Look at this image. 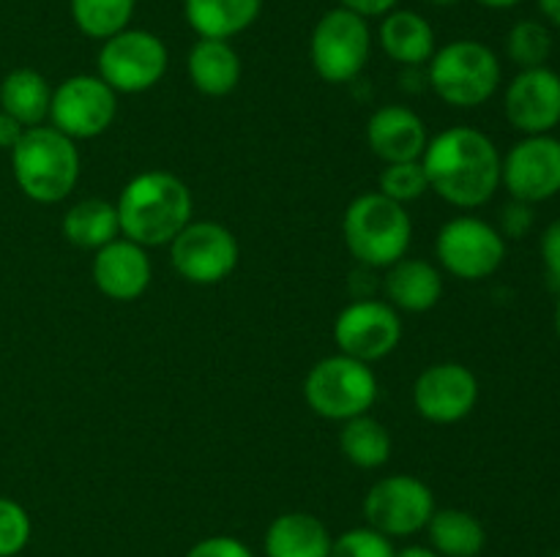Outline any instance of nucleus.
<instances>
[{"instance_id":"obj_1","label":"nucleus","mask_w":560,"mask_h":557,"mask_svg":"<svg viewBox=\"0 0 560 557\" xmlns=\"http://www.w3.org/2000/svg\"><path fill=\"white\" fill-rule=\"evenodd\" d=\"M501 162L495 142L470 126H452L427 142L421 153L430 189L448 205L481 208L501 186Z\"/></svg>"},{"instance_id":"obj_2","label":"nucleus","mask_w":560,"mask_h":557,"mask_svg":"<svg viewBox=\"0 0 560 557\" xmlns=\"http://www.w3.org/2000/svg\"><path fill=\"white\" fill-rule=\"evenodd\" d=\"M115 208H118L120 235L153 249V246H170V240L191 222L195 200L189 186L178 175L148 169L124 186Z\"/></svg>"},{"instance_id":"obj_3","label":"nucleus","mask_w":560,"mask_h":557,"mask_svg":"<svg viewBox=\"0 0 560 557\" xmlns=\"http://www.w3.org/2000/svg\"><path fill=\"white\" fill-rule=\"evenodd\" d=\"M80 151L74 140L52 126H33L11 147V173L22 194L42 205H55L77 189Z\"/></svg>"},{"instance_id":"obj_4","label":"nucleus","mask_w":560,"mask_h":557,"mask_svg":"<svg viewBox=\"0 0 560 557\" xmlns=\"http://www.w3.org/2000/svg\"><path fill=\"white\" fill-rule=\"evenodd\" d=\"M342 238L361 265L392 268L408 257L413 222L405 205L388 200L381 191H364L345 211Z\"/></svg>"},{"instance_id":"obj_5","label":"nucleus","mask_w":560,"mask_h":557,"mask_svg":"<svg viewBox=\"0 0 560 557\" xmlns=\"http://www.w3.org/2000/svg\"><path fill=\"white\" fill-rule=\"evenodd\" d=\"M427 66L432 91L441 102L457 109H474L490 102L503 76L498 55L476 38L448 42L446 47L435 49Z\"/></svg>"},{"instance_id":"obj_6","label":"nucleus","mask_w":560,"mask_h":557,"mask_svg":"<svg viewBox=\"0 0 560 557\" xmlns=\"http://www.w3.org/2000/svg\"><path fill=\"white\" fill-rule=\"evenodd\" d=\"M304 399L315 415L345 420L370 413L377 402V377L370 364L337 353L317 360L304 380Z\"/></svg>"},{"instance_id":"obj_7","label":"nucleus","mask_w":560,"mask_h":557,"mask_svg":"<svg viewBox=\"0 0 560 557\" xmlns=\"http://www.w3.org/2000/svg\"><path fill=\"white\" fill-rule=\"evenodd\" d=\"M372 44H375V36H372L370 20L337 5L326 11L312 27V69L323 82H331V85L353 82L370 63Z\"/></svg>"},{"instance_id":"obj_8","label":"nucleus","mask_w":560,"mask_h":557,"mask_svg":"<svg viewBox=\"0 0 560 557\" xmlns=\"http://www.w3.org/2000/svg\"><path fill=\"white\" fill-rule=\"evenodd\" d=\"M98 76L115 93H145L167 74L170 52L162 38L142 27H126L115 33L98 49Z\"/></svg>"},{"instance_id":"obj_9","label":"nucleus","mask_w":560,"mask_h":557,"mask_svg":"<svg viewBox=\"0 0 560 557\" xmlns=\"http://www.w3.org/2000/svg\"><path fill=\"white\" fill-rule=\"evenodd\" d=\"M435 254L443 271L463 282L490 278L506 260V238L479 216H454L441 227Z\"/></svg>"},{"instance_id":"obj_10","label":"nucleus","mask_w":560,"mask_h":557,"mask_svg":"<svg viewBox=\"0 0 560 557\" xmlns=\"http://www.w3.org/2000/svg\"><path fill=\"white\" fill-rule=\"evenodd\" d=\"M435 513V495L416 475H386L364 497V517L372 530L388 538H405L427 530Z\"/></svg>"},{"instance_id":"obj_11","label":"nucleus","mask_w":560,"mask_h":557,"mask_svg":"<svg viewBox=\"0 0 560 557\" xmlns=\"http://www.w3.org/2000/svg\"><path fill=\"white\" fill-rule=\"evenodd\" d=\"M118 115V93L98 74H74L60 82L49 102L52 129L69 140H93L113 126Z\"/></svg>"},{"instance_id":"obj_12","label":"nucleus","mask_w":560,"mask_h":557,"mask_svg":"<svg viewBox=\"0 0 560 557\" xmlns=\"http://www.w3.org/2000/svg\"><path fill=\"white\" fill-rule=\"evenodd\" d=\"M238 240L219 222H189L170 240V260L180 278L200 287L224 282L238 265Z\"/></svg>"},{"instance_id":"obj_13","label":"nucleus","mask_w":560,"mask_h":557,"mask_svg":"<svg viewBox=\"0 0 560 557\" xmlns=\"http://www.w3.org/2000/svg\"><path fill=\"white\" fill-rule=\"evenodd\" d=\"M334 342L339 353L364 364L386 358L402 342L399 311L386 300H355L334 320Z\"/></svg>"},{"instance_id":"obj_14","label":"nucleus","mask_w":560,"mask_h":557,"mask_svg":"<svg viewBox=\"0 0 560 557\" xmlns=\"http://www.w3.org/2000/svg\"><path fill=\"white\" fill-rule=\"evenodd\" d=\"M501 186L512 200L547 202L560 194V140L556 134L523 137L501 162Z\"/></svg>"},{"instance_id":"obj_15","label":"nucleus","mask_w":560,"mask_h":557,"mask_svg":"<svg viewBox=\"0 0 560 557\" xmlns=\"http://www.w3.org/2000/svg\"><path fill=\"white\" fill-rule=\"evenodd\" d=\"M413 404L430 424L448 426L468 418L479 404V380L457 360L432 364L416 377Z\"/></svg>"},{"instance_id":"obj_16","label":"nucleus","mask_w":560,"mask_h":557,"mask_svg":"<svg viewBox=\"0 0 560 557\" xmlns=\"http://www.w3.org/2000/svg\"><path fill=\"white\" fill-rule=\"evenodd\" d=\"M506 120L525 137L552 134L560 126V74L550 66L520 69L503 96Z\"/></svg>"},{"instance_id":"obj_17","label":"nucleus","mask_w":560,"mask_h":557,"mask_svg":"<svg viewBox=\"0 0 560 557\" xmlns=\"http://www.w3.org/2000/svg\"><path fill=\"white\" fill-rule=\"evenodd\" d=\"M93 284L113 300H137L151 287L153 265L145 246L129 238H115L96 249L91 265Z\"/></svg>"},{"instance_id":"obj_18","label":"nucleus","mask_w":560,"mask_h":557,"mask_svg":"<svg viewBox=\"0 0 560 557\" xmlns=\"http://www.w3.org/2000/svg\"><path fill=\"white\" fill-rule=\"evenodd\" d=\"M366 142L383 164L419 162L430 134L419 112L402 104H386L366 120Z\"/></svg>"},{"instance_id":"obj_19","label":"nucleus","mask_w":560,"mask_h":557,"mask_svg":"<svg viewBox=\"0 0 560 557\" xmlns=\"http://www.w3.org/2000/svg\"><path fill=\"white\" fill-rule=\"evenodd\" d=\"M377 44L394 63L408 66V69L430 63L438 49L430 20L410 9H394L386 16H381Z\"/></svg>"},{"instance_id":"obj_20","label":"nucleus","mask_w":560,"mask_h":557,"mask_svg":"<svg viewBox=\"0 0 560 557\" xmlns=\"http://www.w3.org/2000/svg\"><path fill=\"white\" fill-rule=\"evenodd\" d=\"M386 298L397 311L424 315L435 309L443 298V276L432 262L419 257H402L386 268Z\"/></svg>"},{"instance_id":"obj_21","label":"nucleus","mask_w":560,"mask_h":557,"mask_svg":"<svg viewBox=\"0 0 560 557\" xmlns=\"http://www.w3.org/2000/svg\"><path fill=\"white\" fill-rule=\"evenodd\" d=\"M186 74L202 96H230L241 82V55L222 38H197L186 55Z\"/></svg>"},{"instance_id":"obj_22","label":"nucleus","mask_w":560,"mask_h":557,"mask_svg":"<svg viewBox=\"0 0 560 557\" xmlns=\"http://www.w3.org/2000/svg\"><path fill=\"white\" fill-rule=\"evenodd\" d=\"M331 533L315 513L288 511L273 519L262 538L266 557H328Z\"/></svg>"},{"instance_id":"obj_23","label":"nucleus","mask_w":560,"mask_h":557,"mask_svg":"<svg viewBox=\"0 0 560 557\" xmlns=\"http://www.w3.org/2000/svg\"><path fill=\"white\" fill-rule=\"evenodd\" d=\"M262 0H184V16L200 38L241 36L260 20Z\"/></svg>"},{"instance_id":"obj_24","label":"nucleus","mask_w":560,"mask_h":557,"mask_svg":"<svg viewBox=\"0 0 560 557\" xmlns=\"http://www.w3.org/2000/svg\"><path fill=\"white\" fill-rule=\"evenodd\" d=\"M52 87L36 69H14L0 80V109L20 120L25 129L42 126L49 118Z\"/></svg>"},{"instance_id":"obj_25","label":"nucleus","mask_w":560,"mask_h":557,"mask_svg":"<svg viewBox=\"0 0 560 557\" xmlns=\"http://www.w3.org/2000/svg\"><path fill=\"white\" fill-rule=\"evenodd\" d=\"M430 546L441 557H479L487 546V530L479 517L463 508H441L432 513Z\"/></svg>"},{"instance_id":"obj_26","label":"nucleus","mask_w":560,"mask_h":557,"mask_svg":"<svg viewBox=\"0 0 560 557\" xmlns=\"http://www.w3.org/2000/svg\"><path fill=\"white\" fill-rule=\"evenodd\" d=\"M63 235L77 249H102L120 235L118 208L98 197L74 202L63 216Z\"/></svg>"},{"instance_id":"obj_27","label":"nucleus","mask_w":560,"mask_h":557,"mask_svg":"<svg viewBox=\"0 0 560 557\" xmlns=\"http://www.w3.org/2000/svg\"><path fill=\"white\" fill-rule=\"evenodd\" d=\"M339 451L353 467L377 470L392 457V435L370 413L345 420L339 431Z\"/></svg>"},{"instance_id":"obj_28","label":"nucleus","mask_w":560,"mask_h":557,"mask_svg":"<svg viewBox=\"0 0 560 557\" xmlns=\"http://www.w3.org/2000/svg\"><path fill=\"white\" fill-rule=\"evenodd\" d=\"M71 22L77 31L96 42H107L115 33L131 27L137 0H69Z\"/></svg>"},{"instance_id":"obj_29","label":"nucleus","mask_w":560,"mask_h":557,"mask_svg":"<svg viewBox=\"0 0 560 557\" xmlns=\"http://www.w3.org/2000/svg\"><path fill=\"white\" fill-rule=\"evenodd\" d=\"M506 55L520 69H536L547 66L552 55V33L545 22L539 20H520L514 22L512 31L506 33Z\"/></svg>"},{"instance_id":"obj_30","label":"nucleus","mask_w":560,"mask_h":557,"mask_svg":"<svg viewBox=\"0 0 560 557\" xmlns=\"http://www.w3.org/2000/svg\"><path fill=\"white\" fill-rule=\"evenodd\" d=\"M377 191L386 194L388 200L399 202V205L421 200L430 191V180H427L424 167H421V158L419 162L386 164L381 178H377Z\"/></svg>"},{"instance_id":"obj_31","label":"nucleus","mask_w":560,"mask_h":557,"mask_svg":"<svg viewBox=\"0 0 560 557\" xmlns=\"http://www.w3.org/2000/svg\"><path fill=\"white\" fill-rule=\"evenodd\" d=\"M31 513L11 497L0 495V557H16L31 544Z\"/></svg>"},{"instance_id":"obj_32","label":"nucleus","mask_w":560,"mask_h":557,"mask_svg":"<svg viewBox=\"0 0 560 557\" xmlns=\"http://www.w3.org/2000/svg\"><path fill=\"white\" fill-rule=\"evenodd\" d=\"M392 538L372 528H353L342 533L339 538L331 541V552L328 557H394Z\"/></svg>"},{"instance_id":"obj_33","label":"nucleus","mask_w":560,"mask_h":557,"mask_svg":"<svg viewBox=\"0 0 560 557\" xmlns=\"http://www.w3.org/2000/svg\"><path fill=\"white\" fill-rule=\"evenodd\" d=\"M186 557H255V552L235 535H208L197 541Z\"/></svg>"},{"instance_id":"obj_34","label":"nucleus","mask_w":560,"mask_h":557,"mask_svg":"<svg viewBox=\"0 0 560 557\" xmlns=\"http://www.w3.org/2000/svg\"><path fill=\"white\" fill-rule=\"evenodd\" d=\"M530 227H534V208L528 202L512 200L503 208L501 229H498L503 238H525Z\"/></svg>"},{"instance_id":"obj_35","label":"nucleus","mask_w":560,"mask_h":557,"mask_svg":"<svg viewBox=\"0 0 560 557\" xmlns=\"http://www.w3.org/2000/svg\"><path fill=\"white\" fill-rule=\"evenodd\" d=\"M541 262H545V271L552 282L560 284V218L552 224H547L545 235H541Z\"/></svg>"},{"instance_id":"obj_36","label":"nucleus","mask_w":560,"mask_h":557,"mask_svg":"<svg viewBox=\"0 0 560 557\" xmlns=\"http://www.w3.org/2000/svg\"><path fill=\"white\" fill-rule=\"evenodd\" d=\"M399 0H339V5L353 14L364 16V20H372V16H386L388 11L397 9Z\"/></svg>"},{"instance_id":"obj_37","label":"nucleus","mask_w":560,"mask_h":557,"mask_svg":"<svg viewBox=\"0 0 560 557\" xmlns=\"http://www.w3.org/2000/svg\"><path fill=\"white\" fill-rule=\"evenodd\" d=\"M25 131L27 129L20 123V120L11 118L9 112H3V109H0V147H3V151L11 153V147L22 140V134H25Z\"/></svg>"},{"instance_id":"obj_38","label":"nucleus","mask_w":560,"mask_h":557,"mask_svg":"<svg viewBox=\"0 0 560 557\" xmlns=\"http://www.w3.org/2000/svg\"><path fill=\"white\" fill-rule=\"evenodd\" d=\"M536 3H539L541 16H545L550 25L560 27V0H536Z\"/></svg>"},{"instance_id":"obj_39","label":"nucleus","mask_w":560,"mask_h":557,"mask_svg":"<svg viewBox=\"0 0 560 557\" xmlns=\"http://www.w3.org/2000/svg\"><path fill=\"white\" fill-rule=\"evenodd\" d=\"M394 557H441L432 546H405Z\"/></svg>"},{"instance_id":"obj_40","label":"nucleus","mask_w":560,"mask_h":557,"mask_svg":"<svg viewBox=\"0 0 560 557\" xmlns=\"http://www.w3.org/2000/svg\"><path fill=\"white\" fill-rule=\"evenodd\" d=\"M476 3L492 11H506V9H514V5H520L523 0H476Z\"/></svg>"},{"instance_id":"obj_41","label":"nucleus","mask_w":560,"mask_h":557,"mask_svg":"<svg viewBox=\"0 0 560 557\" xmlns=\"http://www.w3.org/2000/svg\"><path fill=\"white\" fill-rule=\"evenodd\" d=\"M427 5H435V9H452V5H457L459 0H424Z\"/></svg>"},{"instance_id":"obj_42","label":"nucleus","mask_w":560,"mask_h":557,"mask_svg":"<svg viewBox=\"0 0 560 557\" xmlns=\"http://www.w3.org/2000/svg\"><path fill=\"white\" fill-rule=\"evenodd\" d=\"M556 331H558V339H560V298H558V306H556Z\"/></svg>"}]
</instances>
